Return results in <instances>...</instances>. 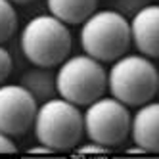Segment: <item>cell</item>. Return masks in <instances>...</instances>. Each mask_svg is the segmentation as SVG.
Here are the masks:
<instances>
[{"instance_id": "1", "label": "cell", "mask_w": 159, "mask_h": 159, "mask_svg": "<svg viewBox=\"0 0 159 159\" xmlns=\"http://www.w3.org/2000/svg\"><path fill=\"white\" fill-rule=\"evenodd\" d=\"M106 88L129 107H136L155 98L159 88V73L152 58L125 52L111 61L106 71Z\"/></svg>"}, {"instance_id": "2", "label": "cell", "mask_w": 159, "mask_h": 159, "mask_svg": "<svg viewBox=\"0 0 159 159\" xmlns=\"http://www.w3.org/2000/svg\"><path fill=\"white\" fill-rule=\"evenodd\" d=\"M71 31L52 14L33 16L19 33V48L33 65L58 67L71 52Z\"/></svg>"}, {"instance_id": "3", "label": "cell", "mask_w": 159, "mask_h": 159, "mask_svg": "<svg viewBox=\"0 0 159 159\" xmlns=\"http://www.w3.org/2000/svg\"><path fill=\"white\" fill-rule=\"evenodd\" d=\"M31 127L35 138L50 150H73L83 138V111L65 98L54 96L37 106Z\"/></svg>"}, {"instance_id": "4", "label": "cell", "mask_w": 159, "mask_h": 159, "mask_svg": "<svg viewBox=\"0 0 159 159\" xmlns=\"http://www.w3.org/2000/svg\"><path fill=\"white\" fill-rule=\"evenodd\" d=\"M81 48L84 54L98 61H113L130 46L129 19L111 8L94 10L83 23L79 33Z\"/></svg>"}, {"instance_id": "5", "label": "cell", "mask_w": 159, "mask_h": 159, "mask_svg": "<svg viewBox=\"0 0 159 159\" xmlns=\"http://www.w3.org/2000/svg\"><path fill=\"white\" fill-rule=\"evenodd\" d=\"M106 67L88 54H75L56 69V92L67 102L83 107L106 92Z\"/></svg>"}, {"instance_id": "6", "label": "cell", "mask_w": 159, "mask_h": 159, "mask_svg": "<svg viewBox=\"0 0 159 159\" xmlns=\"http://www.w3.org/2000/svg\"><path fill=\"white\" fill-rule=\"evenodd\" d=\"M83 111V134L88 140L106 148L119 146L127 140L130 129V111L113 96H100L84 106Z\"/></svg>"}, {"instance_id": "7", "label": "cell", "mask_w": 159, "mask_h": 159, "mask_svg": "<svg viewBox=\"0 0 159 159\" xmlns=\"http://www.w3.org/2000/svg\"><path fill=\"white\" fill-rule=\"evenodd\" d=\"M37 100L19 83L0 84V132L10 136L25 134L35 119Z\"/></svg>"}, {"instance_id": "8", "label": "cell", "mask_w": 159, "mask_h": 159, "mask_svg": "<svg viewBox=\"0 0 159 159\" xmlns=\"http://www.w3.org/2000/svg\"><path fill=\"white\" fill-rule=\"evenodd\" d=\"M157 23H159V8L152 2L146 4L142 10H138L132 17H129L130 44H134L138 54L152 60L157 58L159 54Z\"/></svg>"}, {"instance_id": "9", "label": "cell", "mask_w": 159, "mask_h": 159, "mask_svg": "<svg viewBox=\"0 0 159 159\" xmlns=\"http://www.w3.org/2000/svg\"><path fill=\"white\" fill-rule=\"evenodd\" d=\"M136 107L138 109L130 113L129 134L146 153H155L159 150V106L155 100H150Z\"/></svg>"}, {"instance_id": "10", "label": "cell", "mask_w": 159, "mask_h": 159, "mask_svg": "<svg viewBox=\"0 0 159 159\" xmlns=\"http://www.w3.org/2000/svg\"><path fill=\"white\" fill-rule=\"evenodd\" d=\"M19 84L37 100V104L58 96L56 92V71L54 67L33 65L25 69L19 77Z\"/></svg>"}, {"instance_id": "11", "label": "cell", "mask_w": 159, "mask_h": 159, "mask_svg": "<svg viewBox=\"0 0 159 159\" xmlns=\"http://www.w3.org/2000/svg\"><path fill=\"white\" fill-rule=\"evenodd\" d=\"M46 8L65 25H81L98 8V0H46Z\"/></svg>"}, {"instance_id": "12", "label": "cell", "mask_w": 159, "mask_h": 159, "mask_svg": "<svg viewBox=\"0 0 159 159\" xmlns=\"http://www.w3.org/2000/svg\"><path fill=\"white\" fill-rule=\"evenodd\" d=\"M17 29V12L10 0H0V42L14 37Z\"/></svg>"}, {"instance_id": "13", "label": "cell", "mask_w": 159, "mask_h": 159, "mask_svg": "<svg viewBox=\"0 0 159 159\" xmlns=\"http://www.w3.org/2000/svg\"><path fill=\"white\" fill-rule=\"evenodd\" d=\"M146 4H150V0H109V8L115 10L123 17H132L138 10H142Z\"/></svg>"}, {"instance_id": "14", "label": "cell", "mask_w": 159, "mask_h": 159, "mask_svg": "<svg viewBox=\"0 0 159 159\" xmlns=\"http://www.w3.org/2000/svg\"><path fill=\"white\" fill-rule=\"evenodd\" d=\"M12 67H14L12 54H10V50L0 42V84L6 83V79L12 73Z\"/></svg>"}, {"instance_id": "15", "label": "cell", "mask_w": 159, "mask_h": 159, "mask_svg": "<svg viewBox=\"0 0 159 159\" xmlns=\"http://www.w3.org/2000/svg\"><path fill=\"white\" fill-rule=\"evenodd\" d=\"M75 153H81V155H88V153H94V155H106L109 153V148L102 146V144H96V142H86V144H81L79 142L75 146Z\"/></svg>"}, {"instance_id": "16", "label": "cell", "mask_w": 159, "mask_h": 159, "mask_svg": "<svg viewBox=\"0 0 159 159\" xmlns=\"http://www.w3.org/2000/svg\"><path fill=\"white\" fill-rule=\"evenodd\" d=\"M17 146L12 140V136L6 132H0V153H16Z\"/></svg>"}, {"instance_id": "17", "label": "cell", "mask_w": 159, "mask_h": 159, "mask_svg": "<svg viewBox=\"0 0 159 159\" xmlns=\"http://www.w3.org/2000/svg\"><path fill=\"white\" fill-rule=\"evenodd\" d=\"M27 152H29V153H54V150H50L48 146H44V144H40V142H39V146L29 148Z\"/></svg>"}, {"instance_id": "18", "label": "cell", "mask_w": 159, "mask_h": 159, "mask_svg": "<svg viewBox=\"0 0 159 159\" xmlns=\"http://www.w3.org/2000/svg\"><path fill=\"white\" fill-rule=\"evenodd\" d=\"M12 4H29V2H33V0H10Z\"/></svg>"}]
</instances>
